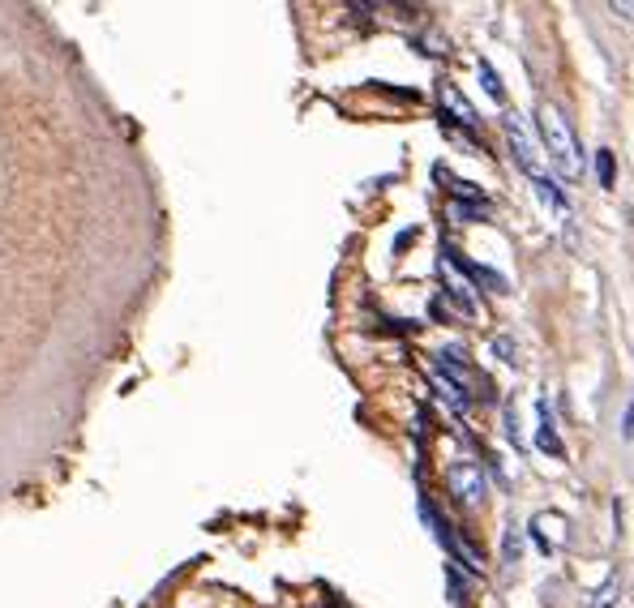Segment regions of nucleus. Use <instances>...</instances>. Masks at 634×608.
Wrapping results in <instances>:
<instances>
[{
    "instance_id": "obj_1",
    "label": "nucleus",
    "mask_w": 634,
    "mask_h": 608,
    "mask_svg": "<svg viewBox=\"0 0 634 608\" xmlns=\"http://www.w3.org/2000/svg\"><path fill=\"white\" fill-rule=\"evenodd\" d=\"M540 138H545V150H549V159L557 163V171H562L566 180H578V176H583V155H578L575 129L566 125V116L557 112L553 103L540 108Z\"/></svg>"
},
{
    "instance_id": "obj_2",
    "label": "nucleus",
    "mask_w": 634,
    "mask_h": 608,
    "mask_svg": "<svg viewBox=\"0 0 634 608\" xmlns=\"http://www.w3.org/2000/svg\"><path fill=\"white\" fill-rule=\"evenodd\" d=\"M421 514H424V523H429V531L442 540V549L451 552V557H459L463 566H472L480 574V549H472V544H467L463 531H454V523L433 506V501H429V497H421Z\"/></svg>"
},
{
    "instance_id": "obj_3",
    "label": "nucleus",
    "mask_w": 634,
    "mask_h": 608,
    "mask_svg": "<svg viewBox=\"0 0 634 608\" xmlns=\"http://www.w3.org/2000/svg\"><path fill=\"white\" fill-rule=\"evenodd\" d=\"M437 283H442V296H451L459 304V313L476 317V296H472V283H467L463 262L454 257V249H442V257H437Z\"/></svg>"
},
{
    "instance_id": "obj_4",
    "label": "nucleus",
    "mask_w": 634,
    "mask_h": 608,
    "mask_svg": "<svg viewBox=\"0 0 634 608\" xmlns=\"http://www.w3.org/2000/svg\"><path fill=\"white\" fill-rule=\"evenodd\" d=\"M446 484H451L454 501H463V506H480L484 501V471H480L472 459H459V463H451V471H446Z\"/></svg>"
},
{
    "instance_id": "obj_5",
    "label": "nucleus",
    "mask_w": 634,
    "mask_h": 608,
    "mask_svg": "<svg viewBox=\"0 0 634 608\" xmlns=\"http://www.w3.org/2000/svg\"><path fill=\"white\" fill-rule=\"evenodd\" d=\"M502 129H506V142H510L514 163H519L527 176H540V168H535V150H532V133H527V125H523V116L506 112V116H502Z\"/></svg>"
},
{
    "instance_id": "obj_6",
    "label": "nucleus",
    "mask_w": 634,
    "mask_h": 608,
    "mask_svg": "<svg viewBox=\"0 0 634 608\" xmlns=\"http://www.w3.org/2000/svg\"><path fill=\"white\" fill-rule=\"evenodd\" d=\"M532 184H535V193H540V201H545V206H549V211L557 214V219H562V227H566V232L575 236V211H570V201H566V193H562V189H557V180L540 171V176H532Z\"/></svg>"
},
{
    "instance_id": "obj_7",
    "label": "nucleus",
    "mask_w": 634,
    "mask_h": 608,
    "mask_svg": "<svg viewBox=\"0 0 634 608\" xmlns=\"http://www.w3.org/2000/svg\"><path fill=\"white\" fill-rule=\"evenodd\" d=\"M437 99H442V108L451 112V120H459V125H463L467 133L476 129V108H472V103H467V99H463V95H459V90H454L451 82H442V90H437Z\"/></svg>"
},
{
    "instance_id": "obj_8",
    "label": "nucleus",
    "mask_w": 634,
    "mask_h": 608,
    "mask_svg": "<svg viewBox=\"0 0 634 608\" xmlns=\"http://www.w3.org/2000/svg\"><path fill=\"white\" fill-rule=\"evenodd\" d=\"M489 211H494V206H489V201H446V219H451V223H480V219H489Z\"/></svg>"
},
{
    "instance_id": "obj_9",
    "label": "nucleus",
    "mask_w": 634,
    "mask_h": 608,
    "mask_svg": "<svg viewBox=\"0 0 634 608\" xmlns=\"http://www.w3.org/2000/svg\"><path fill=\"white\" fill-rule=\"evenodd\" d=\"M535 446H540V450H549V454H566V446L557 441V433H553V411H549V403H540V433H535Z\"/></svg>"
},
{
    "instance_id": "obj_10",
    "label": "nucleus",
    "mask_w": 634,
    "mask_h": 608,
    "mask_svg": "<svg viewBox=\"0 0 634 608\" xmlns=\"http://www.w3.org/2000/svg\"><path fill=\"white\" fill-rule=\"evenodd\" d=\"M459 262H463V257H459ZM463 270H467V274H472V279H476V283H484V292H497V296H502V292H510V287H506V279H502L497 270H489V266H476V262H463Z\"/></svg>"
},
{
    "instance_id": "obj_11",
    "label": "nucleus",
    "mask_w": 634,
    "mask_h": 608,
    "mask_svg": "<svg viewBox=\"0 0 634 608\" xmlns=\"http://www.w3.org/2000/svg\"><path fill=\"white\" fill-rule=\"evenodd\" d=\"M480 82H484V90H489V99L506 103V86H502V73H497L489 60H480Z\"/></svg>"
},
{
    "instance_id": "obj_12",
    "label": "nucleus",
    "mask_w": 634,
    "mask_h": 608,
    "mask_svg": "<svg viewBox=\"0 0 634 608\" xmlns=\"http://www.w3.org/2000/svg\"><path fill=\"white\" fill-rule=\"evenodd\" d=\"M618 587H621L618 574H608L605 587H600V592L592 595V604H587V608H618Z\"/></svg>"
},
{
    "instance_id": "obj_13",
    "label": "nucleus",
    "mask_w": 634,
    "mask_h": 608,
    "mask_svg": "<svg viewBox=\"0 0 634 608\" xmlns=\"http://www.w3.org/2000/svg\"><path fill=\"white\" fill-rule=\"evenodd\" d=\"M613 150H605V146H600V150H596V176H600V189H613Z\"/></svg>"
},
{
    "instance_id": "obj_14",
    "label": "nucleus",
    "mask_w": 634,
    "mask_h": 608,
    "mask_svg": "<svg viewBox=\"0 0 634 608\" xmlns=\"http://www.w3.org/2000/svg\"><path fill=\"white\" fill-rule=\"evenodd\" d=\"M494 356H502V365L519 368V347H514V339H510V335H497V339H494Z\"/></svg>"
},
{
    "instance_id": "obj_15",
    "label": "nucleus",
    "mask_w": 634,
    "mask_h": 608,
    "mask_svg": "<svg viewBox=\"0 0 634 608\" xmlns=\"http://www.w3.org/2000/svg\"><path fill=\"white\" fill-rule=\"evenodd\" d=\"M446 582H451V604H467L472 600V587H467L463 579H459V570H446Z\"/></svg>"
},
{
    "instance_id": "obj_16",
    "label": "nucleus",
    "mask_w": 634,
    "mask_h": 608,
    "mask_svg": "<svg viewBox=\"0 0 634 608\" xmlns=\"http://www.w3.org/2000/svg\"><path fill=\"white\" fill-rule=\"evenodd\" d=\"M502 425H506V438L523 450V433H519V416H514V403H506V407H502Z\"/></svg>"
},
{
    "instance_id": "obj_17",
    "label": "nucleus",
    "mask_w": 634,
    "mask_h": 608,
    "mask_svg": "<svg viewBox=\"0 0 634 608\" xmlns=\"http://www.w3.org/2000/svg\"><path fill=\"white\" fill-rule=\"evenodd\" d=\"M502 557H506V566L514 562V557H519V531H514V527L506 531V552H502Z\"/></svg>"
},
{
    "instance_id": "obj_18",
    "label": "nucleus",
    "mask_w": 634,
    "mask_h": 608,
    "mask_svg": "<svg viewBox=\"0 0 634 608\" xmlns=\"http://www.w3.org/2000/svg\"><path fill=\"white\" fill-rule=\"evenodd\" d=\"M608 9H613V14H618L621 22H634V5H626V0H613Z\"/></svg>"
},
{
    "instance_id": "obj_19",
    "label": "nucleus",
    "mask_w": 634,
    "mask_h": 608,
    "mask_svg": "<svg viewBox=\"0 0 634 608\" xmlns=\"http://www.w3.org/2000/svg\"><path fill=\"white\" fill-rule=\"evenodd\" d=\"M621 438H634V398H630V407H626V416H621Z\"/></svg>"
}]
</instances>
